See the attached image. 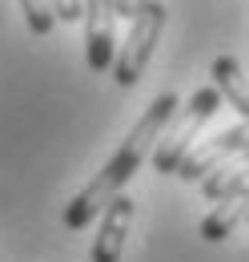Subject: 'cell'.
Here are the masks:
<instances>
[{
	"label": "cell",
	"mask_w": 249,
	"mask_h": 262,
	"mask_svg": "<svg viewBox=\"0 0 249 262\" xmlns=\"http://www.w3.org/2000/svg\"><path fill=\"white\" fill-rule=\"evenodd\" d=\"M217 109H221V93L213 85H205V89H197V93L173 113L169 129L161 133V141H157V149H153V169L157 173H177V165L185 162V154L197 145V133L205 129V121H209Z\"/></svg>",
	"instance_id": "2"
},
{
	"label": "cell",
	"mask_w": 249,
	"mask_h": 262,
	"mask_svg": "<svg viewBox=\"0 0 249 262\" xmlns=\"http://www.w3.org/2000/svg\"><path fill=\"white\" fill-rule=\"evenodd\" d=\"M241 149H249V121L229 125V129H221L217 137L193 145L185 154V162L177 165V178H181V182H205L213 169H221L229 158H237Z\"/></svg>",
	"instance_id": "4"
},
{
	"label": "cell",
	"mask_w": 249,
	"mask_h": 262,
	"mask_svg": "<svg viewBox=\"0 0 249 262\" xmlns=\"http://www.w3.org/2000/svg\"><path fill=\"white\" fill-rule=\"evenodd\" d=\"M57 20H81L85 16V0H48Z\"/></svg>",
	"instance_id": "11"
},
{
	"label": "cell",
	"mask_w": 249,
	"mask_h": 262,
	"mask_svg": "<svg viewBox=\"0 0 249 262\" xmlns=\"http://www.w3.org/2000/svg\"><path fill=\"white\" fill-rule=\"evenodd\" d=\"M85 61L93 73H109L117 61V0H85Z\"/></svg>",
	"instance_id": "5"
},
{
	"label": "cell",
	"mask_w": 249,
	"mask_h": 262,
	"mask_svg": "<svg viewBox=\"0 0 249 262\" xmlns=\"http://www.w3.org/2000/svg\"><path fill=\"white\" fill-rule=\"evenodd\" d=\"M145 4H149V0H117V16H124V20L133 25V16H137Z\"/></svg>",
	"instance_id": "12"
},
{
	"label": "cell",
	"mask_w": 249,
	"mask_h": 262,
	"mask_svg": "<svg viewBox=\"0 0 249 262\" xmlns=\"http://www.w3.org/2000/svg\"><path fill=\"white\" fill-rule=\"evenodd\" d=\"M245 218H249V186H241L237 194L221 198L217 206L205 214V222H201V238H205V242H225V238L241 226Z\"/></svg>",
	"instance_id": "7"
},
{
	"label": "cell",
	"mask_w": 249,
	"mask_h": 262,
	"mask_svg": "<svg viewBox=\"0 0 249 262\" xmlns=\"http://www.w3.org/2000/svg\"><path fill=\"white\" fill-rule=\"evenodd\" d=\"M20 12H24V20H29V29L36 36H48V33H53V25H57L48 0H20Z\"/></svg>",
	"instance_id": "10"
},
{
	"label": "cell",
	"mask_w": 249,
	"mask_h": 262,
	"mask_svg": "<svg viewBox=\"0 0 249 262\" xmlns=\"http://www.w3.org/2000/svg\"><path fill=\"white\" fill-rule=\"evenodd\" d=\"M129 226H133V198L117 194L101 214V234L93 238V262H121Z\"/></svg>",
	"instance_id": "6"
},
{
	"label": "cell",
	"mask_w": 249,
	"mask_h": 262,
	"mask_svg": "<svg viewBox=\"0 0 249 262\" xmlns=\"http://www.w3.org/2000/svg\"><path fill=\"white\" fill-rule=\"evenodd\" d=\"M161 29H165V4H161V0H149V4L133 16L129 36H124L121 53H117V61H113V77H117L121 89H133V85L141 81V73H145V65H149V57H153V49H157Z\"/></svg>",
	"instance_id": "3"
},
{
	"label": "cell",
	"mask_w": 249,
	"mask_h": 262,
	"mask_svg": "<svg viewBox=\"0 0 249 262\" xmlns=\"http://www.w3.org/2000/svg\"><path fill=\"white\" fill-rule=\"evenodd\" d=\"M241 186H249V149H241L237 158H229L221 169H213V173L201 182V194H205V202H213V206H217L221 198L237 194Z\"/></svg>",
	"instance_id": "9"
},
{
	"label": "cell",
	"mask_w": 249,
	"mask_h": 262,
	"mask_svg": "<svg viewBox=\"0 0 249 262\" xmlns=\"http://www.w3.org/2000/svg\"><path fill=\"white\" fill-rule=\"evenodd\" d=\"M213 89L237 109L241 121H249V77L241 73V65L233 57H217L213 61Z\"/></svg>",
	"instance_id": "8"
},
{
	"label": "cell",
	"mask_w": 249,
	"mask_h": 262,
	"mask_svg": "<svg viewBox=\"0 0 249 262\" xmlns=\"http://www.w3.org/2000/svg\"><path fill=\"white\" fill-rule=\"evenodd\" d=\"M177 109H181L177 93H161V97H153V105L141 113V121H137L133 133L121 141V149L105 162V169H101L93 182H89L81 194L64 206V226H68V230H85L96 214H105V206L124 190V182L145 165L149 149L161 141V133L169 129V121H173V113H177Z\"/></svg>",
	"instance_id": "1"
},
{
	"label": "cell",
	"mask_w": 249,
	"mask_h": 262,
	"mask_svg": "<svg viewBox=\"0 0 249 262\" xmlns=\"http://www.w3.org/2000/svg\"><path fill=\"white\" fill-rule=\"evenodd\" d=\"M245 222H249V218H245Z\"/></svg>",
	"instance_id": "13"
}]
</instances>
